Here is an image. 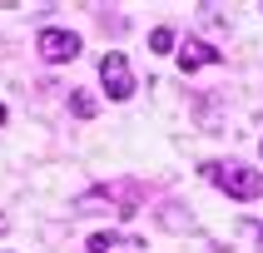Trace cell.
<instances>
[{"label":"cell","mask_w":263,"mask_h":253,"mask_svg":"<svg viewBox=\"0 0 263 253\" xmlns=\"http://www.w3.org/2000/svg\"><path fill=\"white\" fill-rule=\"evenodd\" d=\"M204 179L219 184L229 199H258L263 193V174L249 164H204Z\"/></svg>","instance_id":"6da1fadb"},{"label":"cell","mask_w":263,"mask_h":253,"mask_svg":"<svg viewBox=\"0 0 263 253\" xmlns=\"http://www.w3.org/2000/svg\"><path fill=\"white\" fill-rule=\"evenodd\" d=\"M100 80H104V94L109 100H129L134 94V70H129V60L119 55V50H104L100 55Z\"/></svg>","instance_id":"7a4b0ae2"},{"label":"cell","mask_w":263,"mask_h":253,"mask_svg":"<svg viewBox=\"0 0 263 253\" xmlns=\"http://www.w3.org/2000/svg\"><path fill=\"white\" fill-rule=\"evenodd\" d=\"M35 50H40L50 65H65V60L80 55V35H74V30H55V25H50V30L35 35Z\"/></svg>","instance_id":"3957f363"},{"label":"cell","mask_w":263,"mask_h":253,"mask_svg":"<svg viewBox=\"0 0 263 253\" xmlns=\"http://www.w3.org/2000/svg\"><path fill=\"white\" fill-rule=\"evenodd\" d=\"M204 65H223V50H214V45H204V40H189L184 50H179V70L184 74L204 70Z\"/></svg>","instance_id":"277c9868"},{"label":"cell","mask_w":263,"mask_h":253,"mask_svg":"<svg viewBox=\"0 0 263 253\" xmlns=\"http://www.w3.org/2000/svg\"><path fill=\"white\" fill-rule=\"evenodd\" d=\"M144 238H124V233H95L85 243V253H144Z\"/></svg>","instance_id":"5b68a950"},{"label":"cell","mask_w":263,"mask_h":253,"mask_svg":"<svg viewBox=\"0 0 263 253\" xmlns=\"http://www.w3.org/2000/svg\"><path fill=\"white\" fill-rule=\"evenodd\" d=\"M70 109H74L80 119H89V114H95V94H85V89H74V94H70Z\"/></svg>","instance_id":"8992f818"},{"label":"cell","mask_w":263,"mask_h":253,"mask_svg":"<svg viewBox=\"0 0 263 253\" xmlns=\"http://www.w3.org/2000/svg\"><path fill=\"white\" fill-rule=\"evenodd\" d=\"M149 45H154V50H159V55H164V50L174 45V30H169V25H159V30H154V35H149Z\"/></svg>","instance_id":"52a82bcc"},{"label":"cell","mask_w":263,"mask_h":253,"mask_svg":"<svg viewBox=\"0 0 263 253\" xmlns=\"http://www.w3.org/2000/svg\"><path fill=\"white\" fill-rule=\"evenodd\" d=\"M0 124H5V104H0Z\"/></svg>","instance_id":"ba28073f"},{"label":"cell","mask_w":263,"mask_h":253,"mask_svg":"<svg viewBox=\"0 0 263 253\" xmlns=\"http://www.w3.org/2000/svg\"><path fill=\"white\" fill-rule=\"evenodd\" d=\"M258 10H263V5H258Z\"/></svg>","instance_id":"9c48e42d"},{"label":"cell","mask_w":263,"mask_h":253,"mask_svg":"<svg viewBox=\"0 0 263 253\" xmlns=\"http://www.w3.org/2000/svg\"><path fill=\"white\" fill-rule=\"evenodd\" d=\"M258 149H263V144H258Z\"/></svg>","instance_id":"30bf717a"}]
</instances>
